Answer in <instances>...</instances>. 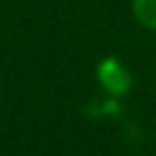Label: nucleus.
Returning a JSON list of instances; mask_svg holds the SVG:
<instances>
[{
  "instance_id": "f257e3e1",
  "label": "nucleus",
  "mask_w": 156,
  "mask_h": 156,
  "mask_svg": "<svg viewBox=\"0 0 156 156\" xmlns=\"http://www.w3.org/2000/svg\"><path fill=\"white\" fill-rule=\"evenodd\" d=\"M96 80L99 85L110 93V96H129L132 88H134V77L129 71V66L121 60V58H104L99 60L96 66Z\"/></svg>"
},
{
  "instance_id": "f03ea898",
  "label": "nucleus",
  "mask_w": 156,
  "mask_h": 156,
  "mask_svg": "<svg viewBox=\"0 0 156 156\" xmlns=\"http://www.w3.org/2000/svg\"><path fill=\"white\" fill-rule=\"evenodd\" d=\"M132 16L140 27L156 33V0H132Z\"/></svg>"
}]
</instances>
